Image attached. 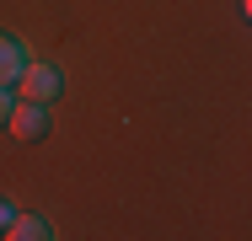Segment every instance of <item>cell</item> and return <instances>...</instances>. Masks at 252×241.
<instances>
[{"label":"cell","mask_w":252,"mask_h":241,"mask_svg":"<svg viewBox=\"0 0 252 241\" xmlns=\"http://www.w3.org/2000/svg\"><path fill=\"white\" fill-rule=\"evenodd\" d=\"M49 123H54L49 102H27V96H16V107H11V118H5V134L22 140V145H32V140L49 134Z\"/></svg>","instance_id":"6da1fadb"},{"label":"cell","mask_w":252,"mask_h":241,"mask_svg":"<svg viewBox=\"0 0 252 241\" xmlns=\"http://www.w3.org/2000/svg\"><path fill=\"white\" fill-rule=\"evenodd\" d=\"M16 91L27 96V102H54V96L64 91V75H59V64H49V59H27Z\"/></svg>","instance_id":"7a4b0ae2"},{"label":"cell","mask_w":252,"mask_h":241,"mask_svg":"<svg viewBox=\"0 0 252 241\" xmlns=\"http://www.w3.org/2000/svg\"><path fill=\"white\" fill-rule=\"evenodd\" d=\"M27 43L16 38V32H0V86H16L22 81V70H27Z\"/></svg>","instance_id":"3957f363"},{"label":"cell","mask_w":252,"mask_h":241,"mask_svg":"<svg viewBox=\"0 0 252 241\" xmlns=\"http://www.w3.org/2000/svg\"><path fill=\"white\" fill-rule=\"evenodd\" d=\"M5 241H54V225L43 214H16V220L5 225Z\"/></svg>","instance_id":"277c9868"},{"label":"cell","mask_w":252,"mask_h":241,"mask_svg":"<svg viewBox=\"0 0 252 241\" xmlns=\"http://www.w3.org/2000/svg\"><path fill=\"white\" fill-rule=\"evenodd\" d=\"M11 107H16V96H11V86H0V129H5V118H11Z\"/></svg>","instance_id":"5b68a950"},{"label":"cell","mask_w":252,"mask_h":241,"mask_svg":"<svg viewBox=\"0 0 252 241\" xmlns=\"http://www.w3.org/2000/svg\"><path fill=\"white\" fill-rule=\"evenodd\" d=\"M11 220H16V209H11L5 198H0V236H5V225H11Z\"/></svg>","instance_id":"8992f818"},{"label":"cell","mask_w":252,"mask_h":241,"mask_svg":"<svg viewBox=\"0 0 252 241\" xmlns=\"http://www.w3.org/2000/svg\"><path fill=\"white\" fill-rule=\"evenodd\" d=\"M242 11H247V22H252V0H242Z\"/></svg>","instance_id":"52a82bcc"}]
</instances>
